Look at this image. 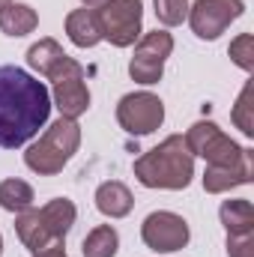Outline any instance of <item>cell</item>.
<instances>
[{
	"label": "cell",
	"instance_id": "6da1fadb",
	"mask_svg": "<svg viewBox=\"0 0 254 257\" xmlns=\"http://www.w3.org/2000/svg\"><path fill=\"white\" fill-rule=\"evenodd\" d=\"M51 93L18 66H0V147H24L48 123Z\"/></svg>",
	"mask_w": 254,
	"mask_h": 257
},
{
	"label": "cell",
	"instance_id": "7a4b0ae2",
	"mask_svg": "<svg viewBox=\"0 0 254 257\" xmlns=\"http://www.w3.org/2000/svg\"><path fill=\"white\" fill-rule=\"evenodd\" d=\"M135 177L147 189H171V192L186 189L194 177V156L186 147V138L171 135L159 147L144 153L135 162Z\"/></svg>",
	"mask_w": 254,
	"mask_h": 257
},
{
	"label": "cell",
	"instance_id": "3957f363",
	"mask_svg": "<svg viewBox=\"0 0 254 257\" xmlns=\"http://www.w3.org/2000/svg\"><path fill=\"white\" fill-rule=\"evenodd\" d=\"M78 144H81V126L75 120H66L60 117L57 123L42 132V138L27 147L24 153V165L39 174V177H54L63 171V165L78 153Z\"/></svg>",
	"mask_w": 254,
	"mask_h": 257
},
{
	"label": "cell",
	"instance_id": "277c9868",
	"mask_svg": "<svg viewBox=\"0 0 254 257\" xmlns=\"http://www.w3.org/2000/svg\"><path fill=\"white\" fill-rule=\"evenodd\" d=\"M96 15L102 27V39H108L117 48L135 45V39L141 36V21H144L141 0H105L96 9Z\"/></svg>",
	"mask_w": 254,
	"mask_h": 257
},
{
	"label": "cell",
	"instance_id": "5b68a950",
	"mask_svg": "<svg viewBox=\"0 0 254 257\" xmlns=\"http://www.w3.org/2000/svg\"><path fill=\"white\" fill-rule=\"evenodd\" d=\"M51 81H54V105H57L60 117L78 120L90 108V90L84 84V66L66 54V60L51 72Z\"/></svg>",
	"mask_w": 254,
	"mask_h": 257
},
{
	"label": "cell",
	"instance_id": "8992f818",
	"mask_svg": "<svg viewBox=\"0 0 254 257\" xmlns=\"http://www.w3.org/2000/svg\"><path fill=\"white\" fill-rule=\"evenodd\" d=\"M186 147L191 156L206 159L209 165H236L242 159V150L236 141H230L221 128L209 120H200L186 132Z\"/></svg>",
	"mask_w": 254,
	"mask_h": 257
},
{
	"label": "cell",
	"instance_id": "52a82bcc",
	"mask_svg": "<svg viewBox=\"0 0 254 257\" xmlns=\"http://www.w3.org/2000/svg\"><path fill=\"white\" fill-rule=\"evenodd\" d=\"M174 51V36L165 33V30H153L147 33L138 48H135V57L129 60V75L132 81L138 84H159L162 81V72H165V60L171 57Z\"/></svg>",
	"mask_w": 254,
	"mask_h": 257
},
{
	"label": "cell",
	"instance_id": "ba28073f",
	"mask_svg": "<svg viewBox=\"0 0 254 257\" xmlns=\"http://www.w3.org/2000/svg\"><path fill=\"white\" fill-rule=\"evenodd\" d=\"M242 12H245L242 0H194V6H189V24H191V30H194V36L212 42Z\"/></svg>",
	"mask_w": 254,
	"mask_h": 257
},
{
	"label": "cell",
	"instance_id": "9c48e42d",
	"mask_svg": "<svg viewBox=\"0 0 254 257\" xmlns=\"http://www.w3.org/2000/svg\"><path fill=\"white\" fill-rule=\"evenodd\" d=\"M141 236H144L147 248H153L159 254H171V251H180L189 245V224L183 215L159 209V212H150L144 218Z\"/></svg>",
	"mask_w": 254,
	"mask_h": 257
},
{
	"label": "cell",
	"instance_id": "30bf717a",
	"mask_svg": "<svg viewBox=\"0 0 254 257\" xmlns=\"http://www.w3.org/2000/svg\"><path fill=\"white\" fill-rule=\"evenodd\" d=\"M117 120L129 135H150L165 123V105L153 93H129L117 105Z\"/></svg>",
	"mask_w": 254,
	"mask_h": 257
},
{
	"label": "cell",
	"instance_id": "8fae6325",
	"mask_svg": "<svg viewBox=\"0 0 254 257\" xmlns=\"http://www.w3.org/2000/svg\"><path fill=\"white\" fill-rule=\"evenodd\" d=\"M251 180H254V153L245 147L242 159L236 165H209L206 174H203V189L209 194H221L236 189V186H245Z\"/></svg>",
	"mask_w": 254,
	"mask_h": 257
},
{
	"label": "cell",
	"instance_id": "7c38bea8",
	"mask_svg": "<svg viewBox=\"0 0 254 257\" xmlns=\"http://www.w3.org/2000/svg\"><path fill=\"white\" fill-rule=\"evenodd\" d=\"M66 33H69V39H72L78 48H93V45H99V42H102V27H99L96 9L84 6V9L69 12V18H66Z\"/></svg>",
	"mask_w": 254,
	"mask_h": 257
},
{
	"label": "cell",
	"instance_id": "4fadbf2b",
	"mask_svg": "<svg viewBox=\"0 0 254 257\" xmlns=\"http://www.w3.org/2000/svg\"><path fill=\"white\" fill-rule=\"evenodd\" d=\"M15 233H18V239L24 242V248H30V254L39 251V248H45L48 242H57V239L51 236V230H48L42 212L33 209V206L24 209V212H18V218H15Z\"/></svg>",
	"mask_w": 254,
	"mask_h": 257
},
{
	"label": "cell",
	"instance_id": "5bb4252c",
	"mask_svg": "<svg viewBox=\"0 0 254 257\" xmlns=\"http://www.w3.org/2000/svg\"><path fill=\"white\" fill-rule=\"evenodd\" d=\"M132 206H135L132 192L117 180H108V183H102L96 189V209L102 215H108V218H123V215L132 212Z\"/></svg>",
	"mask_w": 254,
	"mask_h": 257
},
{
	"label": "cell",
	"instance_id": "9a60e30c",
	"mask_svg": "<svg viewBox=\"0 0 254 257\" xmlns=\"http://www.w3.org/2000/svg\"><path fill=\"white\" fill-rule=\"evenodd\" d=\"M39 24V15L27 3H6L0 9V33L6 36H27Z\"/></svg>",
	"mask_w": 254,
	"mask_h": 257
},
{
	"label": "cell",
	"instance_id": "2e32d148",
	"mask_svg": "<svg viewBox=\"0 0 254 257\" xmlns=\"http://www.w3.org/2000/svg\"><path fill=\"white\" fill-rule=\"evenodd\" d=\"M39 212H42V218H45V224H48V230H51L54 239H66V233L72 230L75 215H78L75 203L66 200V197H54V200H48Z\"/></svg>",
	"mask_w": 254,
	"mask_h": 257
},
{
	"label": "cell",
	"instance_id": "e0dca14e",
	"mask_svg": "<svg viewBox=\"0 0 254 257\" xmlns=\"http://www.w3.org/2000/svg\"><path fill=\"white\" fill-rule=\"evenodd\" d=\"M63 60H66V51L60 48L57 39H39V42L30 45V51H27L30 69H36V72L45 75V78H51V72L63 63Z\"/></svg>",
	"mask_w": 254,
	"mask_h": 257
},
{
	"label": "cell",
	"instance_id": "ac0fdd59",
	"mask_svg": "<svg viewBox=\"0 0 254 257\" xmlns=\"http://www.w3.org/2000/svg\"><path fill=\"white\" fill-rule=\"evenodd\" d=\"M218 215H221V224L227 227V233H248V230H254V206L245 197L224 200Z\"/></svg>",
	"mask_w": 254,
	"mask_h": 257
},
{
	"label": "cell",
	"instance_id": "d6986e66",
	"mask_svg": "<svg viewBox=\"0 0 254 257\" xmlns=\"http://www.w3.org/2000/svg\"><path fill=\"white\" fill-rule=\"evenodd\" d=\"M117 248H120V236H117V230H114L111 224L93 227V230L84 236V245H81L84 257H114Z\"/></svg>",
	"mask_w": 254,
	"mask_h": 257
},
{
	"label": "cell",
	"instance_id": "ffe728a7",
	"mask_svg": "<svg viewBox=\"0 0 254 257\" xmlns=\"http://www.w3.org/2000/svg\"><path fill=\"white\" fill-rule=\"evenodd\" d=\"M33 189L24 180H3L0 183V206L6 212H24L33 206Z\"/></svg>",
	"mask_w": 254,
	"mask_h": 257
},
{
	"label": "cell",
	"instance_id": "44dd1931",
	"mask_svg": "<svg viewBox=\"0 0 254 257\" xmlns=\"http://www.w3.org/2000/svg\"><path fill=\"white\" fill-rule=\"evenodd\" d=\"M251 93H254V87H251V81H248V84L242 87V93H239L236 105H233V123H236V128H239L242 135H248V138L254 135V117H251L254 105H251Z\"/></svg>",
	"mask_w": 254,
	"mask_h": 257
},
{
	"label": "cell",
	"instance_id": "7402d4cb",
	"mask_svg": "<svg viewBox=\"0 0 254 257\" xmlns=\"http://www.w3.org/2000/svg\"><path fill=\"white\" fill-rule=\"evenodd\" d=\"M156 3V15L165 27H177L189 18V0H153Z\"/></svg>",
	"mask_w": 254,
	"mask_h": 257
},
{
	"label": "cell",
	"instance_id": "603a6c76",
	"mask_svg": "<svg viewBox=\"0 0 254 257\" xmlns=\"http://www.w3.org/2000/svg\"><path fill=\"white\" fill-rule=\"evenodd\" d=\"M230 57H233V63L239 69L251 72L254 69V36L251 33H242V36H236L230 42Z\"/></svg>",
	"mask_w": 254,
	"mask_h": 257
},
{
	"label": "cell",
	"instance_id": "cb8c5ba5",
	"mask_svg": "<svg viewBox=\"0 0 254 257\" xmlns=\"http://www.w3.org/2000/svg\"><path fill=\"white\" fill-rule=\"evenodd\" d=\"M227 257H254V230L227 233Z\"/></svg>",
	"mask_w": 254,
	"mask_h": 257
},
{
	"label": "cell",
	"instance_id": "d4e9b609",
	"mask_svg": "<svg viewBox=\"0 0 254 257\" xmlns=\"http://www.w3.org/2000/svg\"><path fill=\"white\" fill-rule=\"evenodd\" d=\"M33 257H66V245H63V239H57V242H48L45 248L33 251Z\"/></svg>",
	"mask_w": 254,
	"mask_h": 257
},
{
	"label": "cell",
	"instance_id": "484cf974",
	"mask_svg": "<svg viewBox=\"0 0 254 257\" xmlns=\"http://www.w3.org/2000/svg\"><path fill=\"white\" fill-rule=\"evenodd\" d=\"M81 3H84V6H102L105 0H81Z\"/></svg>",
	"mask_w": 254,
	"mask_h": 257
},
{
	"label": "cell",
	"instance_id": "4316f807",
	"mask_svg": "<svg viewBox=\"0 0 254 257\" xmlns=\"http://www.w3.org/2000/svg\"><path fill=\"white\" fill-rule=\"evenodd\" d=\"M6 3H12V0H0V9H3V6H6Z\"/></svg>",
	"mask_w": 254,
	"mask_h": 257
},
{
	"label": "cell",
	"instance_id": "83f0119b",
	"mask_svg": "<svg viewBox=\"0 0 254 257\" xmlns=\"http://www.w3.org/2000/svg\"><path fill=\"white\" fill-rule=\"evenodd\" d=\"M0 254H3V236H0Z\"/></svg>",
	"mask_w": 254,
	"mask_h": 257
}]
</instances>
